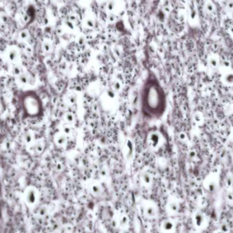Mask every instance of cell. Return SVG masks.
Instances as JSON below:
<instances>
[{
	"label": "cell",
	"mask_w": 233,
	"mask_h": 233,
	"mask_svg": "<svg viewBox=\"0 0 233 233\" xmlns=\"http://www.w3.org/2000/svg\"><path fill=\"white\" fill-rule=\"evenodd\" d=\"M221 228H222V231L224 232H228V226H227L226 224H224L222 225Z\"/></svg>",
	"instance_id": "2e32d148"
},
{
	"label": "cell",
	"mask_w": 233,
	"mask_h": 233,
	"mask_svg": "<svg viewBox=\"0 0 233 233\" xmlns=\"http://www.w3.org/2000/svg\"><path fill=\"white\" fill-rule=\"evenodd\" d=\"M209 65H210L213 68H217V67L218 66V64H219L218 60L216 59H215V58H211V59H210V60L209 61Z\"/></svg>",
	"instance_id": "7c38bea8"
},
{
	"label": "cell",
	"mask_w": 233,
	"mask_h": 233,
	"mask_svg": "<svg viewBox=\"0 0 233 233\" xmlns=\"http://www.w3.org/2000/svg\"><path fill=\"white\" fill-rule=\"evenodd\" d=\"M167 107L166 95L154 74H149L143 85L141 93V110L149 119H159L165 113Z\"/></svg>",
	"instance_id": "6da1fadb"
},
{
	"label": "cell",
	"mask_w": 233,
	"mask_h": 233,
	"mask_svg": "<svg viewBox=\"0 0 233 233\" xmlns=\"http://www.w3.org/2000/svg\"><path fill=\"white\" fill-rule=\"evenodd\" d=\"M23 201L29 207H35L39 201V193L34 187H29L23 193Z\"/></svg>",
	"instance_id": "3957f363"
},
{
	"label": "cell",
	"mask_w": 233,
	"mask_h": 233,
	"mask_svg": "<svg viewBox=\"0 0 233 233\" xmlns=\"http://www.w3.org/2000/svg\"><path fill=\"white\" fill-rule=\"evenodd\" d=\"M145 215L149 218H154L157 215V210L154 205H148L145 209Z\"/></svg>",
	"instance_id": "ba28073f"
},
{
	"label": "cell",
	"mask_w": 233,
	"mask_h": 233,
	"mask_svg": "<svg viewBox=\"0 0 233 233\" xmlns=\"http://www.w3.org/2000/svg\"><path fill=\"white\" fill-rule=\"evenodd\" d=\"M194 120L198 124H202L204 121V116L203 114L200 112H197L194 115Z\"/></svg>",
	"instance_id": "30bf717a"
},
{
	"label": "cell",
	"mask_w": 233,
	"mask_h": 233,
	"mask_svg": "<svg viewBox=\"0 0 233 233\" xmlns=\"http://www.w3.org/2000/svg\"><path fill=\"white\" fill-rule=\"evenodd\" d=\"M205 188L209 192H214L217 188L218 185V176L215 174H212L205 179L204 183Z\"/></svg>",
	"instance_id": "277c9868"
},
{
	"label": "cell",
	"mask_w": 233,
	"mask_h": 233,
	"mask_svg": "<svg viewBox=\"0 0 233 233\" xmlns=\"http://www.w3.org/2000/svg\"><path fill=\"white\" fill-rule=\"evenodd\" d=\"M231 152H232V154L233 155V146H232V148H231Z\"/></svg>",
	"instance_id": "ac0fdd59"
},
{
	"label": "cell",
	"mask_w": 233,
	"mask_h": 233,
	"mask_svg": "<svg viewBox=\"0 0 233 233\" xmlns=\"http://www.w3.org/2000/svg\"><path fill=\"white\" fill-rule=\"evenodd\" d=\"M223 82L224 83L229 86H233V71L226 70L223 74Z\"/></svg>",
	"instance_id": "5b68a950"
},
{
	"label": "cell",
	"mask_w": 233,
	"mask_h": 233,
	"mask_svg": "<svg viewBox=\"0 0 233 233\" xmlns=\"http://www.w3.org/2000/svg\"><path fill=\"white\" fill-rule=\"evenodd\" d=\"M47 212H48V209H47L46 206H41L38 210V214L40 216L46 215Z\"/></svg>",
	"instance_id": "8fae6325"
},
{
	"label": "cell",
	"mask_w": 233,
	"mask_h": 233,
	"mask_svg": "<svg viewBox=\"0 0 233 233\" xmlns=\"http://www.w3.org/2000/svg\"><path fill=\"white\" fill-rule=\"evenodd\" d=\"M168 209L172 213H176L179 211V205L176 202H171L168 205Z\"/></svg>",
	"instance_id": "9c48e42d"
},
{
	"label": "cell",
	"mask_w": 233,
	"mask_h": 233,
	"mask_svg": "<svg viewBox=\"0 0 233 233\" xmlns=\"http://www.w3.org/2000/svg\"><path fill=\"white\" fill-rule=\"evenodd\" d=\"M120 224L122 225V226H125L127 225V224H128V219H127L126 216H122L121 220H120Z\"/></svg>",
	"instance_id": "4fadbf2b"
},
{
	"label": "cell",
	"mask_w": 233,
	"mask_h": 233,
	"mask_svg": "<svg viewBox=\"0 0 233 233\" xmlns=\"http://www.w3.org/2000/svg\"><path fill=\"white\" fill-rule=\"evenodd\" d=\"M162 229L165 233H172L174 230V224L170 220H165L162 225Z\"/></svg>",
	"instance_id": "8992f818"
},
{
	"label": "cell",
	"mask_w": 233,
	"mask_h": 233,
	"mask_svg": "<svg viewBox=\"0 0 233 233\" xmlns=\"http://www.w3.org/2000/svg\"><path fill=\"white\" fill-rule=\"evenodd\" d=\"M232 181H233V180H232V176L229 175V176H227V178H226V184H227V185H228V186H231V185H232Z\"/></svg>",
	"instance_id": "5bb4252c"
},
{
	"label": "cell",
	"mask_w": 233,
	"mask_h": 233,
	"mask_svg": "<svg viewBox=\"0 0 233 233\" xmlns=\"http://www.w3.org/2000/svg\"><path fill=\"white\" fill-rule=\"evenodd\" d=\"M23 105L25 112L31 117H36L42 114V103L35 93H26L23 99Z\"/></svg>",
	"instance_id": "7a4b0ae2"
},
{
	"label": "cell",
	"mask_w": 233,
	"mask_h": 233,
	"mask_svg": "<svg viewBox=\"0 0 233 233\" xmlns=\"http://www.w3.org/2000/svg\"><path fill=\"white\" fill-rule=\"evenodd\" d=\"M31 138H32V136H31L30 134H27L26 135H25V141H26V142H27V143H30V142L32 141Z\"/></svg>",
	"instance_id": "e0dca14e"
},
{
	"label": "cell",
	"mask_w": 233,
	"mask_h": 233,
	"mask_svg": "<svg viewBox=\"0 0 233 233\" xmlns=\"http://www.w3.org/2000/svg\"><path fill=\"white\" fill-rule=\"evenodd\" d=\"M194 222L195 225L197 227H198V228L202 226V225L204 224V222H205V216H204L203 213L201 212L196 213L195 215H194Z\"/></svg>",
	"instance_id": "52a82bcc"
},
{
	"label": "cell",
	"mask_w": 233,
	"mask_h": 233,
	"mask_svg": "<svg viewBox=\"0 0 233 233\" xmlns=\"http://www.w3.org/2000/svg\"><path fill=\"white\" fill-rule=\"evenodd\" d=\"M20 81H21L23 83H27V81H28L27 76L26 75H25V74H23V75H21V77H20Z\"/></svg>",
	"instance_id": "9a60e30c"
}]
</instances>
